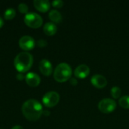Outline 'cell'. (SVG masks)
I'll list each match as a JSON object with an SVG mask.
<instances>
[{"instance_id": "obj_21", "label": "cell", "mask_w": 129, "mask_h": 129, "mask_svg": "<svg viewBox=\"0 0 129 129\" xmlns=\"http://www.w3.org/2000/svg\"><path fill=\"white\" fill-rule=\"evenodd\" d=\"M17 79H18V80H23L24 78H25V76H24V75L23 74V73H18L17 74Z\"/></svg>"}, {"instance_id": "obj_15", "label": "cell", "mask_w": 129, "mask_h": 129, "mask_svg": "<svg viewBox=\"0 0 129 129\" xmlns=\"http://www.w3.org/2000/svg\"><path fill=\"white\" fill-rule=\"evenodd\" d=\"M16 15V11L14 8H9L7 10H5L4 13V17L5 20H11L13 19Z\"/></svg>"}, {"instance_id": "obj_9", "label": "cell", "mask_w": 129, "mask_h": 129, "mask_svg": "<svg viewBox=\"0 0 129 129\" xmlns=\"http://www.w3.org/2000/svg\"><path fill=\"white\" fill-rule=\"evenodd\" d=\"M39 70L44 76H48L52 73L53 71L52 64L49 60L43 59L39 62Z\"/></svg>"}, {"instance_id": "obj_4", "label": "cell", "mask_w": 129, "mask_h": 129, "mask_svg": "<svg viewBox=\"0 0 129 129\" xmlns=\"http://www.w3.org/2000/svg\"><path fill=\"white\" fill-rule=\"evenodd\" d=\"M24 23L31 28H39L42 26L43 20L39 14L34 12H29L25 15Z\"/></svg>"}, {"instance_id": "obj_5", "label": "cell", "mask_w": 129, "mask_h": 129, "mask_svg": "<svg viewBox=\"0 0 129 129\" xmlns=\"http://www.w3.org/2000/svg\"><path fill=\"white\" fill-rule=\"evenodd\" d=\"M98 109L103 113H110L116 107V103L111 98H104L98 103Z\"/></svg>"}, {"instance_id": "obj_20", "label": "cell", "mask_w": 129, "mask_h": 129, "mask_svg": "<svg viewBox=\"0 0 129 129\" xmlns=\"http://www.w3.org/2000/svg\"><path fill=\"white\" fill-rule=\"evenodd\" d=\"M36 44L40 48H44L47 45V42L45 39H39L36 42Z\"/></svg>"}, {"instance_id": "obj_2", "label": "cell", "mask_w": 129, "mask_h": 129, "mask_svg": "<svg viewBox=\"0 0 129 129\" xmlns=\"http://www.w3.org/2000/svg\"><path fill=\"white\" fill-rule=\"evenodd\" d=\"M33 63V58L31 54L26 51L18 54L14 60V64L16 70L19 73H26L32 67Z\"/></svg>"}, {"instance_id": "obj_17", "label": "cell", "mask_w": 129, "mask_h": 129, "mask_svg": "<svg viewBox=\"0 0 129 129\" xmlns=\"http://www.w3.org/2000/svg\"><path fill=\"white\" fill-rule=\"evenodd\" d=\"M110 94H111V95H112V97L113 98H116H116H119L121 96L122 91H121V89L119 87L114 86V87L112 88V89L110 91Z\"/></svg>"}, {"instance_id": "obj_25", "label": "cell", "mask_w": 129, "mask_h": 129, "mask_svg": "<svg viewBox=\"0 0 129 129\" xmlns=\"http://www.w3.org/2000/svg\"><path fill=\"white\" fill-rule=\"evenodd\" d=\"M42 114H44L45 116H49V114H50V113H49L48 111H47V110H45V111H43V113H42Z\"/></svg>"}, {"instance_id": "obj_10", "label": "cell", "mask_w": 129, "mask_h": 129, "mask_svg": "<svg viewBox=\"0 0 129 129\" xmlns=\"http://www.w3.org/2000/svg\"><path fill=\"white\" fill-rule=\"evenodd\" d=\"M90 73V68L85 64L79 65L74 70V75L76 78L85 79Z\"/></svg>"}, {"instance_id": "obj_22", "label": "cell", "mask_w": 129, "mask_h": 129, "mask_svg": "<svg viewBox=\"0 0 129 129\" xmlns=\"http://www.w3.org/2000/svg\"><path fill=\"white\" fill-rule=\"evenodd\" d=\"M70 84H71L72 85H76L77 83H78L77 80H76V79H74V78L70 79Z\"/></svg>"}, {"instance_id": "obj_8", "label": "cell", "mask_w": 129, "mask_h": 129, "mask_svg": "<svg viewBox=\"0 0 129 129\" xmlns=\"http://www.w3.org/2000/svg\"><path fill=\"white\" fill-rule=\"evenodd\" d=\"M91 82L94 87L98 88H103L107 85V80L105 76L100 74L93 76L91 79Z\"/></svg>"}, {"instance_id": "obj_19", "label": "cell", "mask_w": 129, "mask_h": 129, "mask_svg": "<svg viewBox=\"0 0 129 129\" xmlns=\"http://www.w3.org/2000/svg\"><path fill=\"white\" fill-rule=\"evenodd\" d=\"M63 4H64L63 2L61 1V0H54V1H53V2H51V5H52L54 7L57 8H61V7L63 5Z\"/></svg>"}, {"instance_id": "obj_6", "label": "cell", "mask_w": 129, "mask_h": 129, "mask_svg": "<svg viewBox=\"0 0 129 129\" xmlns=\"http://www.w3.org/2000/svg\"><path fill=\"white\" fill-rule=\"evenodd\" d=\"M60 101V95L56 91L47 92L42 98V103L46 107H53L56 106Z\"/></svg>"}, {"instance_id": "obj_13", "label": "cell", "mask_w": 129, "mask_h": 129, "mask_svg": "<svg viewBox=\"0 0 129 129\" xmlns=\"http://www.w3.org/2000/svg\"><path fill=\"white\" fill-rule=\"evenodd\" d=\"M57 26L52 22H48L43 26V31L48 36L54 35L57 33Z\"/></svg>"}, {"instance_id": "obj_11", "label": "cell", "mask_w": 129, "mask_h": 129, "mask_svg": "<svg viewBox=\"0 0 129 129\" xmlns=\"http://www.w3.org/2000/svg\"><path fill=\"white\" fill-rule=\"evenodd\" d=\"M25 79H26V82L27 83V85L31 87L38 86L41 82L39 76L33 72L28 73L25 76Z\"/></svg>"}, {"instance_id": "obj_3", "label": "cell", "mask_w": 129, "mask_h": 129, "mask_svg": "<svg viewBox=\"0 0 129 129\" xmlns=\"http://www.w3.org/2000/svg\"><path fill=\"white\" fill-rule=\"evenodd\" d=\"M72 69L70 65L65 63L58 64L54 71V78L57 82H64L70 79Z\"/></svg>"}, {"instance_id": "obj_14", "label": "cell", "mask_w": 129, "mask_h": 129, "mask_svg": "<svg viewBox=\"0 0 129 129\" xmlns=\"http://www.w3.org/2000/svg\"><path fill=\"white\" fill-rule=\"evenodd\" d=\"M48 17L54 23H59L62 21V15L57 10H51L48 14Z\"/></svg>"}, {"instance_id": "obj_7", "label": "cell", "mask_w": 129, "mask_h": 129, "mask_svg": "<svg viewBox=\"0 0 129 129\" xmlns=\"http://www.w3.org/2000/svg\"><path fill=\"white\" fill-rule=\"evenodd\" d=\"M34 39L29 36H23L19 40V45L21 49L24 51L32 50L35 46Z\"/></svg>"}, {"instance_id": "obj_18", "label": "cell", "mask_w": 129, "mask_h": 129, "mask_svg": "<svg viewBox=\"0 0 129 129\" xmlns=\"http://www.w3.org/2000/svg\"><path fill=\"white\" fill-rule=\"evenodd\" d=\"M28 10H29V8H28V6H27L26 4H25V3L19 4V5H18V11L20 13H22V14H27Z\"/></svg>"}, {"instance_id": "obj_12", "label": "cell", "mask_w": 129, "mask_h": 129, "mask_svg": "<svg viewBox=\"0 0 129 129\" xmlns=\"http://www.w3.org/2000/svg\"><path fill=\"white\" fill-rule=\"evenodd\" d=\"M33 5L39 11L43 13L48 11L51 7V4L48 0H34Z\"/></svg>"}, {"instance_id": "obj_1", "label": "cell", "mask_w": 129, "mask_h": 129, "mask_svg": "<svg viewBox=\"0 0 129 129\" xmlns=\"http://www.w3.org/2000/svg\"><path fill=\"white\" fill-rule=\"evenodd\" d=\"M22 113L26 119L35 122L42 115V106L38 101L30 99L23 103L22 106Z\"/></svg>"}, {"instance_id": "obj_23", "label": "cell", "mask_w": 129, "mask_h": 129, "mask_svg": "<svg viewBox=\"0 0 129 129\" xmlns=\"http://www.w3.org/2000/svg\"><path fill=\"white\" fill-rule=\"evenodd\" d=\"M11 129H23V128L21 127L20 125H15V126H14Z\"/></svg>"}, {"instance_id": "obj_24", "label": "cell", "mask_w": 129, "mask_h": 129, "mask_svg": "<svg viewBox=\"0 0 129 129\" xmlns=\"http://www.w3.org/2000/svg\"><path fill=\"white\" fill-rule=\"evenodd\" d=\"M3 24H4V21H3L2 18L0 17V28H2V26H3Z\"/></svg>"}, {"instance_id": "obj_26", "label": "cell", "mask_w": 129, "mask_h": 129, "mask_svg": "<svg viewBox=\"0 0 129 129\" xmlns=\"http://www.w3.org/2000/svg\"><path fill=\"white\" fill-rule=\"evenodd\" d=\"M0 129H2V128H0Z\"/></svg>"}, {"instance_id": "obj_16", "label": "cell", "mask_w": 129, "mask_h": 129, "mask_svg": "<svg viewBox=\"0 0 129 129\" xmlns=\"http://www.w3.org/2000/svg\"><path fill=\"white\" fill-rule=\"evenodd\" d=\"M119 105L124 109H129V96L125 95L122 97L119 101Z\"/></svg>"}]
</instances>
